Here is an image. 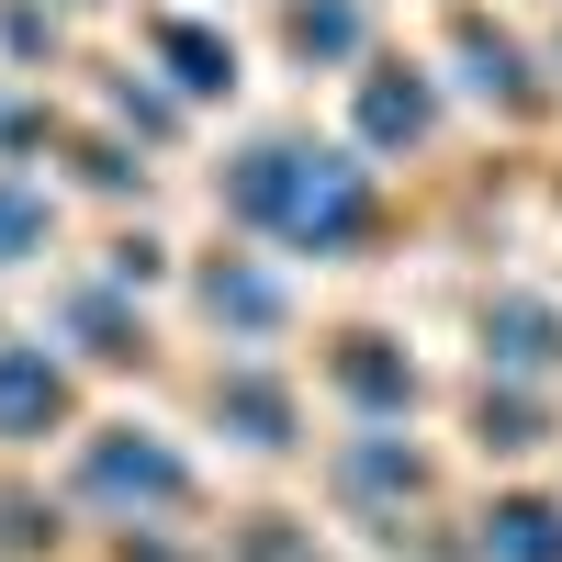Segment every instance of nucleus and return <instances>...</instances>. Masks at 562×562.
Wrapping results in <instances>:
<instances>
[{
    "instance_id": "obj_11",
    "label": "nucleus",
    "mask_w": 562,
    "mask_h": 562,
    "mask_svg": "<svg viewBox=\"0 0 562 562\" xmlns=\"http://www.w3.org/2000/svg\"><path fill=\"white\" fill-rule=\"evenodd\" d=\"M12 237H23V203H0V248H12Z\"/></svg>"
},
{
    "instance_id": "obj_4",
    "label": "nucleus",
    "mask_w": 562,
    "mask_h": 562,
    "mask_svg": "<svg viewBox=\"0 0 562 562\" xmlns=\"http://www.w3.org/2000/svg\"><path fill=\"white\" fill-rule=\"evenodd\" d=\"M68 416V383H57V360H34V349H0V439H45Z\"/></svg>"
},
{
    "instance_id": "obj_3",
    "label": "nucleus",
    "mask_w": 562,
    "mask_h": 562,
    "mask_svg": "<svg viewBox=\"0 0 562 562\" xmlns=\"http://www.w3.org/2000/svg\"><path fill=\"white\" fill-rule=\"evenodd\" d=\"M473 562H562V506L551 495H495L484 529H473Z\"/></svg>"
},
{
    "instance_id": "obj_2",
    "label": "nucleus",
    "mask_w": 562,
    "mask_h": 562,
    "mask_svg": "<svg viewBox=\"0 0 562 562\" xmlns=\"http://www.w3.org/2000/svg\"><path fill=\"white\" fill-rule=\"evenodd\" d=\"M338 495L349 506H416V495H428V461H416L405 439H383V428H360L338 450Z\"/></svg>"
},
{
    "instance_id": "obj_10",
    "label": "nucleus",
    "mask_w": 562,
    "mask_h": 562,
    "mask_svg": "<svg viewBox=\"0 0 562 562\" xmlns=\"http://www.w3.org/2000/svg\"><path fill=\"white\" fill-rule=\"evenodd\" d=\"M529 428H540L529 405H484V450H529Z\"/></svg>"
},
{
    "instance_id": "obj_5",
    "label": "nucleus",
    "mask_w": 562,
    "mask_h": 562,
    "mask_svg": "<svg viewBox=\"0 0 562 562\" xmlns=\"http://www.w3.org/2000/svg\"><path fill=\"white\" fill-rule=\"evenodd\" d=\"M214 416H225L248 450H293V394L259 383V371H225V383H214Z\"/></svg>"
},
{
    "instance_id": "obj_9",
    "label": "nucleus",
    "mask_w": 562,
    "mask_h": 562,
    "mask_svg": "<svg viewBox=\"0 0 562 562\" xmlns=\"http://www.w3.org/2000/svg\"><path fill=\"white\" fill-rule=\"evenodd\" d=\"M214 315H237V326H270L281 304L259 293V281H225V270H214Z\"/></svg>"
},
{
    "instance_id": "obj_1",
    "label": "nucleus",
    "mask_w": 562,
    "mask_h": 562,
    "mask_svg": "<svg viewBox=\"0 0 562 562\" xmlns=\"http://www.w3.org/2000/svg\"><path fill=\"white\" fill-rule=\"evenodd\" d=\"M79 506H102L113 529L180 518V506H192V461H180L158 428H102V439L79 450Z\"/></svg>"
},
{
    "instance_id": "obj_6",
    "label": "nucleus",
    "mask_w": 562,
    "mask_h": 562,
    "mask_svg": "<svg viewBox=\"0 0 562 562\" xmlns=\"http://www.w3.org/2000/svg\"><path fill=\"white\" fill-rule=\"evenodd\" d=\"M225 562H326L304 518H248V529H225Z\"/></svg>"
},
{
    "instance_id": "obj_8",
    "label": "nucleus",
    "mask_w": 562,
    "mask_h": 562,
    "mask_svg": "<svg viewBox=\"0 0 562 562\" xmlns=\"http://www.w3.org/2000/svg\"><path fill=\"white\" fill-rule=\"evenodd\" d=\"M551 338H562V326H551V315H529V304H518V315H506V326L484 315V360H518V371H540V360H562Z\"/></svg>"
},
{
    "instance_id": "obj_7",
    "label": "nucleus",
    "mask_w": 562,
    "mask_h": 562,
    "mask_svg": "<svg viewBox=\"0 0 562 562\" xmlns=\"http://www.w3.org/2000/svg\"><path fill=\"white\" fill-rule=\"evenodd\" d=\"M338 383H349L360 405H416V371H394V360H383V338H349Z\"/></svg>"
}]
</instances>
